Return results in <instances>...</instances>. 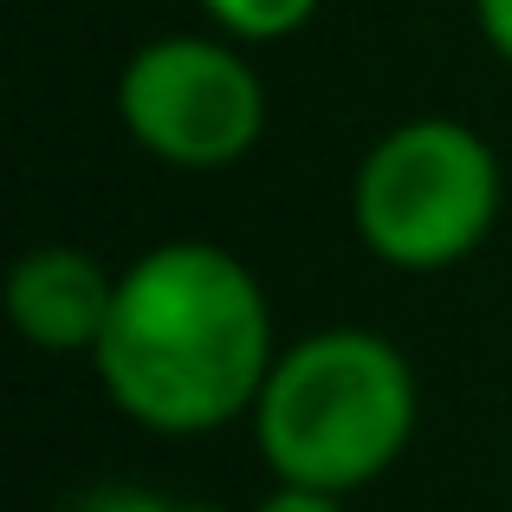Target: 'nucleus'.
<instances>
[{
    "label": "nucleus",
    "instance_id": "nucleus-2",
    "mask_svg": "<svg viewBox=\"0 0 512 512\" xmlns=\"http://www.w3.org/2000/svg\"><path fill=\"white\" fill-rule=\"evenodd\" d=\"M247 422L273 480L350 500L409 454L422 389L409 357L383 331L325 325L312 338L279 344Z\"/></svg>",
    "mask_w": 512,
    "mask_h": 512
},
{
    "label": "nucleus",
    "instance_id": "nucleus-5",
    "mask_svg": "<svg viewBox=\"0 0 512 512\" xmlns=\"http://www.w3.org/2000/svg\"><path fill=\"white\" fill-rule=\"evenodd\" d=\"M111 299H117V273L72 240L26 247L7 273L13 331L46 357H91L104 338V318H111Z\"/></svg>",
    "mask_w": 512,
    "mask_h": 512
},
{
    "label": "nucleus",
    "instance_id": "nucleus-9",
    "mask_svg": "<svg viewBox=\"0 0 512 512\" xmlns=\"http://www.w3.org/2000/svg\"><path fill=\"white\" fill-rule=\"evenodd\" d=\"M474 26L493 46V59L512 65V0H474Z\"/></svg>",
    "mask_w": 512,
    "mask_h": 512
},
{
    "label": "nucleus",
    "instance_id": "nucleus-6",
    "mask_svg": "<svg viewBox=\"0 0 512 512\" xmlns=\"http://www.w3.org/2000/svg\"><path fill=\"white\" fill-rule=\"evenodd\" d=\"M195 7L214 33L240 39V46H279L299 26H312L318 0H195Z\"/></svg>",
    "mask_w": 512,
    "mask_h": 512
},
{
    "label": "nucleus",
    "instance_id": "nucleus-8",
    "mask_svg": "<svg viewBox=\"0 0 512 512\" xmlns=\"http://www.w3.org/2000/svg\"><path fill=\"white\" fill-rule=\"evenodd\" d=\"M247 512H350L344 493H318V487H292V480H273L266 500H253Z\"/></svg>",
    "mask_w": 512,
    "mask_h": 512
},
{
    "label": "nucleus",
    "instance_id": "nucleus-7",
    "mask_svg": "<svg viewBox=\"0 0 512 512\" xmlns=\"http://www.w3.org/2000/svg\"><path fill=\"white\" fill-rule=\"evenodd\" d=\"M59 512H227V506L188 500V493H163V487H137V480H98V487L72 493Z\"/></svg>",
    "mask_w": 512,
    "mask_h": 512
},
{
    "label": "nucleus",
    "instance_id": "nucleus-10",
    "mask_svg": "<svg viewBox=\"0 0 512 512\" xmlns=\"http://www.w3.org/2000/svg\"><path fill=\"white\" fill-rule=\"evenodd\" d=\"M506 512H512V500H506Z\"/></svg>",
    "mask_w": 512,
    "mask_h": 512
},
{
    "label": "nucleus",
    "instance_id": "nucleus-3",
    "mask_svg": "<svg viewBox=\"0 0 512 512\" xmlns=\"http://www.w3.org/2000/svg\"><path fill=\"white\" fill-rule=\"evenodd\" d=\"M506 201L493 143L461 117L389 124L350 175V227L389 273H448L487 247Z\"/></svg>",
    "mask_w": 512,
    "mask_h": 512
},
{
    "label": "nucleus",
    "instance_id": "nucleus-4",
    "mask_svg": "<svg viewBox=\"0 0 512 512\" xmlns=\"http://www.w3.org/2000/svg\"><path fill=\"white\" fill-rule=\"evenodd\" d=\"M117 124L169 169H234L266 137V78L247 46L214 26L143 39L117 72Z\"/></svg>",
    "mask_w": 512,
    "mask_h": 512
},
{
    "label": "nucleus",
    "instance_id": "nucleus-1",
    "mask_svg": "<svg viewBox=\"0 0 512 512\" xmlns=\"http://www.w3.org/2000/svg\"><path fill=\"white\" fill-rule=\"evenodd\" d=\"M273 357L279 338L260 273L214 240H163L117 273L91 370L124 422L188 441L247 422Z\"/></svg>",
    "mask_w": 512,
    "mask_h": 512
}]
</instances>
